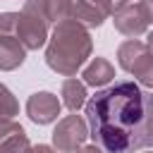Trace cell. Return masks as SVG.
Returning a JSON list of instances; mask_svg holds the SVG:
<instances>
[{
    "label": "cell",
    "instance_id": "17",
    "mask_svg": "<svg viewBox=\"0 0 153 153\" xmlns=\"http://www.w3.org/2000/svg\"><path fill=\"white\" fill-rule=\"evenodd\" d=\"M76 153H103V148H98L96 143H91V146H81Z\"/></svg>",
    "mask_w": 153,
    "mask_h": 153
},
{
    "label": "cell",
    "instance_id": "7",
    "mask_svg": "<svg viewBox=\"0 0 153 153\" xmlns=\"http://www.w3.org/2000/svg\"><path fill=\"white\" fill-rule=\"evenodd\" d=\"M60 108H62V100L55 93H50V91H36L26 100V115L36 124H50V122H55L57 115H60Z\"/></svg>",
    "mask_w": 153,
    "mask_h": 153
},
{
    "label": "cell",
    "instance_id": "2",
    "mask_svg": "<svg viewBox=\"0 0 153 153\" xmlns=\"http://www.w3.org/2000/svg\"><path fill=\"white\" fill-rule=\"evenodd\" d=\"M91 50H93V41H91L88 29L72 17L55 24L48 38L45 62L53 72L62 76H74L91 57Z\"/></svg>",
    "mask_w": 153,
    "mask_h": 153
},
{
    "label": "cell",
    "instance_id": "6",
    "mask_svg": "<svg viewBox=\"0 0 153 153\" xmlns=\"http://www.w3.org/2000/svg\"><path fill=\"white\" fill-rule=\"evenodd\" d=\"M88 139V122L79 115H67L53 129V146L60 153H74Z\"/></svg>",
    "mask_w": 153,
    "mask_h": 153
},
{
    "label": "cell",
    "instance_id": "11",
    "mask_svg": "<svg viewBox=\"0 0 153 153\" xmlns=\"http://www.w3.org/2000/svg\"><path fill=\"white\" fill-rule=\"evenodd\" d=\"M84 84L86 86H93V88H100L105 84H110L115 79V67L105 60V57H93L86 67H84Z\"/></svg>",
    "mask_w": 153,
    "mask_h": 153
},
{
    "label": "cell",
    "instance_id": "1",
    "mask_svg": "<svg viewBox=\"0 0 153 153\" xmlns=\"http://www.w3.org/2000/svg\"><path fill=\"white\" fill-rule=\"evenodd\" d=\"M88 136L103 153H136L153 146V93L136 81L100 88L86 100Z\"/></svg>",
    "mask_w": 153,
    "mask_h": 153
},
{
    "label": "cell",
    "instance_id": "16",
    "mask_svg": "<svg viewBox=\"0 0 153 153\" xmlns=\"http://www.w3.org/2000/svg\"><path fill=\"white\" fill-rule=\"evenodd\" d=\"M33 153H60V151H57V148H53V146L38 143V146H33Z\"/></svg>",
    "mask_w": 153,
    "mask_h": 153
},
{
    "label": "cell",
    "instance_id": "18",
    "mask_svg": "<svg viewBox=\"0 0 153 153\" xmlns=\"http://www.w3.org/2000/svg\"><path fill=\"white\" fill-rule=\"evenodd\" d=\"M115 5H129V2H134V0H112Z\"/></svg>",
    "mask_w": 153,
    "mask_h": 153
},
{
    "label": "cell",
    "instance_id": "5",
    "mask_svg": "<svg viewBox=\"0 0 153 153\" xmlns=\"http://www.w3.org/2000/svg\"><path fill=\"white\" fill-rule=\"evenodd\" d=\"M17 22L19 12H2L0 14V69L12 72L24 65L26 48L17 38Z\"/></svg>",
    "mask_w": 153,
    "mask_h": 153
},
{
    "label": "cell",
    "instance_id": "13",
    "mask_svg": "<svg viewBox=\"0 0 153 153\" xmlns=\"http://www.w3.org/2000/svg\"><path fill=\"white\" fill-rule=\"evenodd\" d=\"M76 0H48V19L50 24H60L65 19H72Z\"/></svg>",
    "mask_w": 153,
    "mask_h": 153
},
{
    "label": "cell",
    "instance_id": "3",
    "mask_svg": "<svg viewBox=\"0 0 153 153\" xmlns=\"http://www.w3.org/2000/svg\"><path fill=\"white\" fill-rule=\"evenodd\" d=\"M48 0H26L22 12H19V22H17V38L24 43L26 50H38L45 45L48 36Z\"/></svg>",
    "mask_w": 153,
    "mask_h": 153
},
{
    "label": "cell",
    "instance_id": "12",
    "mask_svg": "<svg viewBox=\"0 0 153 153\" xmlns=\"http://www.w3.org/2000/svg\"><path fill=\"white\" fill-rule=\"evenodd\" d=\"M62 105L72 112H76L81 105H86V84L74 76H67L62 81Z\"/></svg>",
    "mask_w": 153,
    "mask_h": 153
},
{
    "label": "cell",
    "instance_id": "8",
    "mask_svg": "<svg viewBox=\"0 0 153 153\" xmlns=\"http://www.w3.org/2000/svg\"><path fill=\"white\" fill-rule=\"evenodd\" d=\"M112 24L120 33L134 38V36H141L146 33L148 29V22L139 7V2H129V5H117L112 10Z\"/></svg>",
    "mask_w": 153,
    "mask_h": 153
},
{
    "label": "cell",
    "instance_id": "20",
    "mask_svg": "<svg viewBox=\"0 0 153 153\" xmlns=\"http://www.w3.org/2000/svg\"><path fill=\"white\" fill-rule=\"evenodd\" d=\"M151 153H153V151H151Z\"/></svg>",
    "mask_w": 153,
    "mask_h": 153
},
{
    "label": "cell",
    "instance_id": "4",
    "mask_svg": "<svg viewBox=\"0 0 153 153\" xmlns=\"http://www.w3.org/2000/svg\"><path fill=\"white\" fill-rule=\"evenodd\" d=\"M117 62L124 72L134 74L139 84L153 88V50L148 48V43L127 38L117 48Z\"/></svg>",
    "mask_w": 153,
    "mask_h": 153
},
{
    "label": "cell",
    "instance_id": "19",
    "mask_svg": "<svg viewBox=\"0 0 153 153\" xmlns=\"http://www.w3.org/2000/svg\"><path fill=\"white\" fill-rule=\"evenodd\" d=\"M148 48H151V50H153V31H151V33H148Z\"/></svg>",
    "mask_w": 153,
    "mask_h": 153
},
{
    "label": "cell",
    "instance_id": "15",
    "mask_svg": "<svg viewBox=\"0 0 153 153\" xmlns=\"http://www.w3.org/2000/svg\"><path fill=\"white\" fill-rule=\"evenodd\" d=\"M139 7H141V12H143L146 22H148V24H153V0H141V2H139Z\"/></svg>",
    "mask_w": 153,
    "mask_h": 153
},
{
    "label": "cell",
    "instance_id": "14",
    "mask_svg": "<svg viewBox=\"0 0 153 153\" xmlns=\"http://www.w3.org/2000/svg\"><path fill=\"white\" fill-rule=\"evenodd\" d=\"M14 115H19V103L12 96V91L5 84H0V122L14 120Z\"/></svg>",
    "mask_w": 153,
    "mask_h": 153
},
{
    "label": "cell",
    "instance_id": "9",
    "mask_svg": "<svg viewBox=\"0 0 153 153\" xmlns=\"http://www.w3.org/2000/svg\"><path fill=\"white\" fill-rule=\"evenodd\" d=\"M112 10H115L112 0H76L72 17L86 29H98L108 17H112Z\"/></svg>",
    "mask_w": 153,
    "mask_h": 153
},
{
    "label": "cell",
    "instance_id": "10",
    "mask_svg": "<svg viewBox=\"0 0 153 153\" xmlns=\"http://www.w3.org/2000/svg\"><path fill=\"white\" fill-rule=\"evenodd\" d=\"M0 153H33L24 127L14 120L0 122Z\"/></svg>",
    "mask_w": 153,
    "mask_h": 153
}]
</instances>
